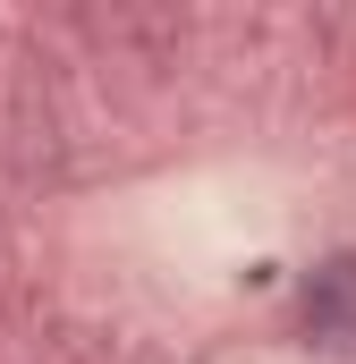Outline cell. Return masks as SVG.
I'll use <instances>...</instances> for the list:
<instances>
[{
	"mask_svg": "<svg viewBox=\"0 0 356 364\" xmlns=\"http://www.w3.org/2000/svg\"><path fill=\"white\" fill-rule=\"evenodd\" d=\"M305 331H323V339L356 348V263H331V272L305 288Z\"/></svg>",
	"mask_w": 356,
	"mask_h": 364,
	"instance_id": "6da1fadb",
	"label": "cell"
}]
</instances>
